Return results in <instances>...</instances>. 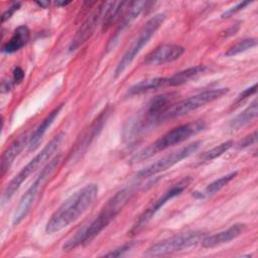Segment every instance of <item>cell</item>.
<instances>
[{"mask_svg":"<svg viewBox=\"0 0 258 258\" xmlns=\"http://www.w3.org/2000/svg\"><path fill=\"white\" fill-rule=\"evenodd\" d=\"M133 195L134 188L132 186L122 188L116 192L89 225L77 232L62 245V250L71 251L81 245H87L93 241L122 211Z\"/></svg>","mask_w":258,"mask_h":258,"instance_id":"6da1fadb","label":"cell"},{"mask_svg":"<svg viewBox=\"0 0 258 258\" xmlns=\"http://www.w3.org/2000/svg\"><path fill=\"white\" fill-rule=\"evenodd\" d=\"M98 191V185L90 183L74 192L50 216L45 226V233L53 234L76 222L93 206Z\"/></svg>","mask_w":258,"mask_h":258,"instance_id":"7a4b0ae2","label":"cell"},{"mask_svg":"<svg viewBox=\"0 0 258 258\" xmlns=\"http://www.w3.org/2000/svg\"><path fill=\"white\" fill-rule=\"evenodd\" d=\"M205 128L206 123L204 121H194L179 125L163 134L160 138H158L156 141L148 145L146 148L139 151L132 158V162H140L144 159L153 156L154 154L160 151L169 148L170 146L181 143L188 139L189 137L200 133Z\"/></svg>","mask_w":258,"mask_h":258,"instance_id":"3957f363","label":"cell"},{"mask_svg":"<svg viewBox=\"0 0 258 258\" xmlns=\"http://www.w3.org/2000/svg\"><path fill=\"white\" fill-rule=\"evenodd\" d=\"M66 137V134L63 132H59L56 134L43 148L42 150L37 153L7 184L6 188L3 191L2 198H1V205L4 206L6 203L10 201V199L13 197V195L18 190L22 182L30 175L32 174L41 164H43L46 160H48L51 155L58 149V147L61 145Z\"/></svg>","mask_w":258,"mask_h":258,"instance_id":"277c9868","label":"cell"},{"mask_svg":"<svg viewBox=\"0 0 258 258\" xmlns=\"http://www.w3.org/2000/svg\"><path fill=\"white\" fill-rule=\"evenodd\" d=\"M60 155H57L50 159V161L41 169L35 180L28 187L25 194L22 196L14 214L12 217V226H18L28 215L33 204L37 200L41 189L44 187L46 181L52 176L54 171L57 169L60 162Z\"/></svg>","mask_w":258,"mask_h":258,"instance_id":"5b68a950","label":"cell"},{"mask_svg":"<svg viewBox=\"0 0 258 258\" xmlns=\"http://www.w3.org/2000/svg\"><path fill=\"white\" fill-rule=\"evenodd\" d=\"M165 20V15L163 13L156 14L153 17H151L140 29L139 33L136 35V37L133 39L131 44L126 49L125 53L119 60L116 69H115V78H118L121 76L124 71L131 64L133 59L136 57V55L140 52V50L144 47V45L147 44V42L150 40V38L155 34L157 29L162 25V23Z\"/></svg>","mask_w":258,"mask_h":258,"instance_id":"8992f818","label":"cell"},{"mask_svg":"<svg viewBox=\"0 0 258 258\" xmlns=\"http://www.w3.org/2000/svg\"><path fill=\"white\" fill-rule=\"evenodd\" d=\"M204 237L205 233L203 231L181 233L179 235H175L152 244L144 252V255L149 257H157L172 254L197 245L199 242H202Z\"/></svg>","mask_w":258,"mask_h":258,"instance_id":"52a82bcc","label":"cell"},{"mask_svg":"<svg viewBox=\"0 0 258 258\" xmlns=\"http://www.w3.org/2000/svg\"><path fill=\"white\" fill-rule=\"evenodd\" d=\"M228 91H229L228 88H217V89L207 90L197 95H194L189 98H186L180 102H177L163 114L161 118V122L168 119H173L176 117L183 116L189 113L190 111H194L200 107L205 106L206 104H209L223 97L225 94L228 93Z\"/></svg>","mask_w":258,"mask_h":258,"instance_id":"ba28073f","label":"cell"},{"mask_svg":"<svg viewBox=\"0 0 258 258\" xmlns=\"http://www.w3.org/2000/svg\"><path fill=\"white\" fill-rule=\"evenodd\" d=\"M190 177H184L182 179H180L177 183L173 184L170 188L166 189L162 196H160L155 202H153L152 205H150L138 218V220L136 221V223L134 224V226L131 229V233L133 234H137L139 231H141L149 222L150 220L153 218V216L167 203L169 202L171 199L179 196L189 184L190 182Z\"/></svg>","mask_w":258,"mask_h":258,"instance_id":"9c48e42d","label":"cell"},{"mask_svg":"<svg viewBox=\"0 0 258 258\" xmlns=\"http://www.w3.org/2000/svg\"><path fill=\"white\" fill-rule=\"evenodd\" d=\"M201 141H195L192 143L187 144L186 146L154 161L153 163L145 166L144 168H142L141 170H139L136 174V176L138 178H147L150 177L152 175H155L161 171L166 170L167 168L173 166L174 164L178 163L179 161H181L182 159L190 156L192 153H195L200 145H201Z\"/></svg>","mask_w":258,"mask_h":258,"instance_id":"30bf717a","label":"cell"},{"mask_svg":"<svg viewBox=\"0 0 258 258\" xmlns=\"http://www.w3.org/2000/svg\"><path fill=\"white\" fill-rule=\"evenodd\" d=\"M184 52V47L177 44H162L150 51L144 58L148 66H160L179 58Z\"/></svg>","mask_w":258,"mask_h":258,"instance_id":"8fae6325","label":"cell"},{"mask_svg":"<svg viewBox=\"0 0 258 258\" xmlns=\"http://www.w3.org/2000/svg\"><path fill=\"white\" fill-rule=\"evenodd\" d=\"M103 6L98 7L85 21L84 23L81 25L80 29L77 31L75 37L72 39L70 46H69V50L70 51H74L76 49H78L80 46H82L94 33L97 24L100 20V18L102 17L103 14Z\"/></svg>","mask_w":258,"mask_h":258,"instance_id":"7c38bea8","label":"cell"},{"mask_svg":"<svg viewBox=\"0 0 258 258\" xmlns=\"http://www.w3.org/2000/svg\"><path fill=\"white\" fill-rule=\"evenodd\" d=\"M147 4L148 3L146 1H134V2L129 3L125 13L123 14V19H122L118 29L116 30L113 37L109 41L108 50L112 49L116 45V43H117L118 39L120 38L121 34L123 33V31L126 30L128 28V26H130V24L140 15V13L143 11V9L146 7Z\"/></svg>","mask_w":258,"mask_h":258,"instance_id":"4fadbf2b","label":"cell"},{"mask_svg":"<svg viewBox=\"0 0 258 258\" xmlns=\"http://www.w3.org/2000/svg\"><path fill=\"white\" fill-rule=\"evenodd\" d=\"M245 229H246L245 224H241V223L234 224L222 232L216 233L208 237H204L202 240V246L205 248H214L222 244L228 243L236 239L237 237H239L245 231Z\"/></svg>","mask_w":258,"mask_h":258,"instance_id":"5bb4252c","label":"cell"},{"mask_svg":"<svg viewBox=\"0 0 258 258\" xmlns=\"http://www.w3.org/2000/svg\"><path fill=\"white\" fill-rule=\"evenodd\" d=\"M111 113L110 107L108 106L106 109H104L103 112H101V114L94 120V122L90 125V127L88 128V130L85 132V134L83 135V137L80 139V142L77 144L76 146V152L75 154H80L84 151H86V149L90 146L91 142L96 138V136H98V134L100 133V131L102 130L104 124L106 123L109 115Z\"/></svg>","mask_w":258,"mask_h":258,"instance_id":"9a60e30c","label":"cell"},{"mask_svg":"<svg viewBox=\"0 0 258 258\" xmlns=\"http://www.w3.org/2000/svg\"><path fill=\"white\" fill-rule=\"evenodd\" d=\"M29 138L30 136H27L26 134L18 137L3 152L1 156V175H4V173L10 168L14 159L20 154V152L24 149V147L26 145L28 146Z\"/></svg>","mask_w":258,"mask_h":258,"instance_id":"2e32d148","label":"cell"},{"mask_svg":"<svg viewBox=\"0 0 258 258\" xmlns=\"http://www.w3.org/2000/svg\"><path fill=\"white\" fill-rule=\"evenodd\" d=\"M62 106H63V104H60L59 106L54 108L50 113H48V115L40 122V124L33 131V133L31 134V136L29 138V142H28V150L29 151H33L38 147L43 135L45 134L47 129L50 127V125L53 123L55 118L58 116Z\"/></svg>","mask_w":258,"mask_h":258,"instance_id":"e0dca14e","label":"cell"},{"mask_svg":"<svg viewBox=\"0 0 258 258\" xmlns=\"http://www.w3.org/2000/svg\"><path fill=\"white\" fill-rule=\"evenodd\" d=\"M30 31L26 25L18 26L10 39L2 45V52L4 53H13L21 49L29 40Z\"/></svg>","mask_w":258,"mask_h":258,"instance_id":"ac0fdd59","label":"cell"},{"mask_svg":"<svg viewBox=\"0 0 258 258\" xmlns=\"http://www.w3.org/2000/svg\"><path fill=\"white\" fill-rule=\"evenodd\" d=\"M208 70L209 68L207 66H196V67L182 70L168 78V86L175 87V86H181L183 84H186L191 80L197 79L201 75L207 73Z\"/></svg>","mask_w":258,"mask_h":258,"instance_id":"d6986e66","label":"cell"},{"mask_svg":"<svg viewBox=\"0 0 258 258\" xmlns=\"http://www.w3.org/2000/svg\"><path fill=\"white\" fill-rule=\"evenodd\" d=\"M168 86V78L164 77H158V78H152V79H147L140 81L133 86H131L128 91L127 95L129 96H135L139 95L151 90H157L162 87H167Z\"/></svg>","mask_w":258,"mask_h":258,"instance_id":"ffe728a7","label":"cell"},{"mask_svg":"<svg viewBox=\"0 0 258 258\" xmlns=\"http://www.w3.org/2000/svg\"><path fill=\"white\" fill-rule=\"evenodd\" d=\"M257 113H258V105H257V101L254 100L250 106H248L245 110H243L241 113H239L230 121L229 128L232 131L239 130L240 128H242L243 126L251 122L254 118H256Z\"/></svg>","mask_w":258,"mask_h":258,"instance_id":"44dd1931","label":"cell"},{"mask_svg":"<svg viewBox=\"0 0 258 258\" xmlns=\"http://www.w3.org/2000/svg\"><path fill=\"white\" fill-rule=\"evenodd\" d=\"M130 2H111L107 7L104 20H103V30H107L116 20H118L125 13Z\"/></svg>","mask_w":258,"mask_h":258,"instance_id":"7402d4cb","label":"cell"},{"mask_svg":"<svg viewBox=\"0 0 258 258\" xmlns=\"http://www.w3.org/2000/svg\"><path fill=\"white\" fill-rule=\"evenodd\" d=\"M238 174L237 171L234 172H230L224 176H221L220 178L214 180L213 182H211L210 184H208V186L205 188V190L203 192H201L199 196L197 195L196 197L199 198H206V197H210L213 196L215 194H217L219 190H221L225 185H227L236 175Z\"/></svg>","mask_w":258,"mask_h":258,"instance_id":"603a6c76","label":"cell"},{"mask_svg":"<svg viewBox=\"0 0 258 258\" xmlns=\"http://www.w3.org/2000/svg\"><path fill=\"white\" fill-rule=\"evenodd\" d=\"M234 145V142L232 140H228L226 142L221 143L218 146L213 147L212 149H209L205 152H203L200 155V160L201 162H206V161H211L219 156H221L222 154H224L225 152H227L232 146Z\"/></svg>","mask_w":258,"mask_h":258,"instance_id":"cb8c5ba5","label":"cell"},{"mask_svg":"<svg viewBox=\"0 0 258 258\" xmlns=\"http://www.w3.org/2000/svg\"><path fill=\"white\" fill-rule=\"evenodd\" d=\"M256 44H257L256 38H244L242 40H239L235 44H233L231 47H229L228 50L225 52V55L234 56L236 54H239L243 51L248 50L249 48L256 46Z\"/></svg>","mask_w":258,"mask_h":258,"instance_id":"d4e9b609","label":"cell"},{"mask_svg":"<svg viewBox=\"0 0 258 258\" xmlns=\"http://www.w3.org/2000/svg\"><path fill=\"white\" fill-rule=\"evenodd\" d=\"M135 245L134 242H128L126 244H123L122 246L106 253L104 256L106 257H120V256H123L126 252H128L129 250H131L133 248V246Z\"/></svg>","mask_w":258,"mask_h":258,"instance_id":"484cf974","label":"cell"},{"mask_svg":"<svg viewBox=\"0 0 258 258\" xmlns=\"http://www.w3.org/2000/svg\"><path fill=\"white\" fill-rule=\"evenodd\" d=\"M248 4H250V2H249V1H244V2H240V3H238L237 5H235V6L231 7V8H229L227 11H225V12L222 14V18H228V17L232 16L233 14L237 13L238 11H240V10L244 9Z\"/></svg>","mask_w":258,"mask_h":258,"instance_id":"4316f807","label":"cell"},{"mask_svg":"<svg viewBox=\"0 0 258 258\" xmlns=\"http://www.w3.org/2000/svg\"><path fill=\"white\" fill-rule=\"evenodd\" d=\"M257 141V131H254L252 134L244 137L239 143L238 146L239 148H245L248 146H251L253 144H255Z\"/></svg>","mask_w":258,"mask_h":258,"instance_id":"83f0119b","label":"cell"},{"mask_svg":"<svg viewBox=\"0 0 258 258\" xmlns=\"http://www.w3.org/2000/svg\"><path fill=\"white\" fill-rule=\"evenodd\" d=\"M19 8H20V3H19V2L13 3L10 7H8V9H6V10L3 12L2 17H1V22L4 23V22L7 21L9 18H11V16L14 14V12L17 11Z\"/></svg>","mask_w":258,"mask_h":258,"instance_id":"f1b7e54d","label":"cell"},{"mask_svg":"<svg viewBox=\"0 0 258 258\" xmlns=\"http://www.w3.org/2000/svg\"><path fill=\"white\" fill-rule=\"evenodd\" d=\"M256 91H257V84H254L253 86H251V87L245 89L243 92H241V93L239 94V96H238V101H242V100H244V99L250 97L251 95L255 94Z\"/></svg>","mask_w":258,"mask_h":258,"instance_id":"f546056e","label":"cell"},{"mask_svg":"<svg viewBox=\"0 0 258 258\" xmlns=\"http://www.w3.org/2000/svg\"><path fill=\"white\" fill-rule=\"evenodd\" d=\"M24 79V72L20 67H16L13 70V78H12V82L14 85H17L19 83L22 82V80Z\"/></svg>","mask_w":258,"mask_h":258,"instance_id":"4dcf8cb0","label":"cell"},{"mask_svg":"<svg viewBox=\"0 0 258 258\" xmlns=\"http://www.w3.org/2000/svg\"><path fill=\"white\" fill-rule=\"evenodd\" d=\"M13 85H14V84H13L12 81H3V82H2V91H3V92H8V91H10Z\"/></svg>","mask_w":258,"mask_h":258,"instance_id":"1f68e13d","label":"cell"},{"mask_svg":"<svg viewBox=\"0 0 258 258\" xmlns=\"http://www.w3.org/2000/svg\"><path fill=\"white\" fill-rule=\"evenodd\" d=\"M238 29H239V24H237V25H235V26L233 25L230 29H228V30L226 31V32H227V33H226V35H232V34H235V33L237 32V30H238Z\"/></svg>","mask_w":258,"mask_h":258,"instance_id":"d6a6232c","label":"cell"},{"mask_svg":"<svg viewBox=\"0 0 258 258\" xmlns=\"http://www.w3.org/2000/svg\"><path fill=\"white\" fill-rule=\"evenodd\" d=\"M36 4L42 8H46L49 5L48 1H40V2H36Z\"/></svg>","mask_w":258,"mask_h":258,"instance_id":"836d02e7","label":"cell"},{"mask_svg":"<svg viewBox=\"0 0 258 258\" xmlns=\"http://www.w3.org/2000/svg\"><path fill=\"white\" fill-rule=\"evenodd\" d=\"M70 3H71L70 1H56L55 5H57V6H66V5L70 4Z\"/></svg>","mask_w":258,"mask_h":258,"instance_id":"e575fe53","label":"cell"}]
</instances>
